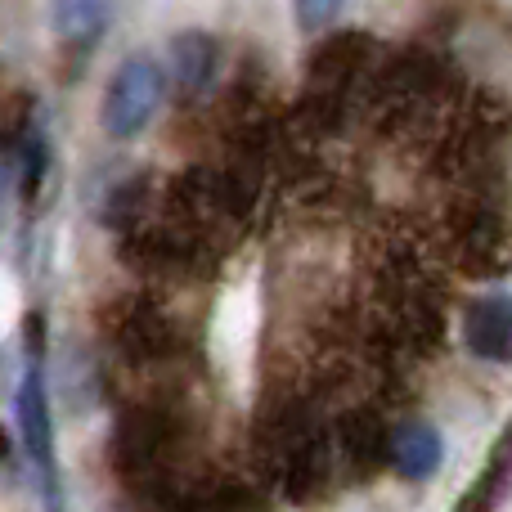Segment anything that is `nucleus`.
I'll list each match as a JSON object with an SVG mask.
<instances>
[{"mask_svg": "<svg viewBox=\"0 0 512 512\" xmlns=\"http://www.w3.org/2000/svg\"><path fill=\"white\" fill-rule=\"evenodd\" d=\"M5 454H9V436L0 432V459H5Z\"/></svg>", "mask_w": 512, "mask_h": 512, "instance_id": "nucleus-14", "label": "nucleus"}, {"mask_svg": "<svg viewBox=\"0 0 512 512\" xmlns=\"http://www.w3.org/2000/svg\"><path fill=\"white\" fill-rule=\"evenodd\" d=\"M441 459H445V441L432 423L414 418V423H405V427H391V468L405 481L436 477Z\"/></svg>", "mask_w": 512, "mask_h": 512, "instance_id": "nucleus-9", "label": "nucleus"}, {"mask_svg": "<svg viewBox=\"0 0 512 512\" xmlns=\"http://www.w3.org/2000/svg\"><path fill=\"white\" fill-rule=\"evenodd\" d=\"M18 427H23V450L50 481L54 468V432H50V400H45V382L36 369H27L23 387H18Z\"/></svg>", "mask_w": 512, "mask_h": 512, "instance_id": "nucleus-8", "label": "nucleus"}, {"mask_svg": "<svg viewBox=\"0 0 512 512\" xmlns=\"http://www.w3.org/2000/svg\"><path fill=\"white\" fill-rule=\"evenodd\" d=\"M333 450L337 468L346 481H369L391 463V427L373 405H355L337 418L333 427Z\"/></svg>", "mask_w": 512, "mask_h": 512, "instance_id": "nucleus-4", "label": "nucleus"}, {"mask_svg": "<svg viewBox=\"0 0 512 512\" xmlns=\"http://www.w3.org/2000/svg\"><path fill=\"white\" fill-rule=\"evenodd\" d=\"M54 32L72 50H90L104 36L108 18H113V0H54Z\"/></svg>", "mask_w": 512, "mask_h": 512, "instance_id": "nucleus-10", "label": "nucleus"}, {"mask_svg": "<svg viewBox=\"0 0 512 512\" xmlns=\"http://www.w3.org/2000/svg\"><path fill=\"white\" fill-rule=\"evenodd\" d=\"M463 346L481 360L512 364V292L472 301L463 315Z\"/></svg>", "mask_w": 512, "mask_h": 512, "instance_id": "nucleus-7", "label": "nucleus"}, {"mask_svg": "<svg viewBox=\"0 0 512 512\" xmlns=\"http://www.w3.org/2000/svg\"><path fill=\"white\" fill-rule=\"evenodd\" d=\"M508 486H512V427L499 436L495 450H490L486 468H481V477L472 481V490L463 495L459 512H495Z\"/></svg>", "mask_w": 512, "mask_h": 512, "instance_id": "nucleus-12", "label": "nucleus"}, {"mask_svg": "<svg viewBox=\"0 0 512 512\" xmlns=\"http://www.w3.org/2000/svg\"><path fill=\"white\" fill-rule=\"evenodd\" d=\"M171 72L185 95H198L216 72V41L207 32H180L171 41Z\"/></svg>", "mask_w": 512, "mask_h": 512, "instance_id": "nucleus-11", "label": "nucleus"}, {"mask_svg": "<svg viewBox=\"0 0 512 512\" xmlns=\"http://www.w3.org/2000/svg\"><path fill=\"white\" fill-rule=\"evenodd\" d=\"M279 477V490L292 499V504L310 508V504H324L328 495L337 490L342 481V468H337V450H333V432H315L301 450H292L288 459L274 468Z\"/></svg>", "mask_w": 512, "mask_h": 512, "instance_id": "nucleus-5", "label": "nucleus"}, {"mask_svg": "<svg viewBox=\"0 0 512 512\" xmlns=\"http://www.w3.org/2000/svg\"><path fill=\"white\" fill-rule=\"evenodd\" d=\"M292 14H297V23L306 32H319V27H328L342 14V0H292Z\"/></svg>", "mask_w": 512, "mask_h": 512, "instance_id": "nucleus-13", "label": "nucleus"}, {"mask_svg": "<svg viewBox=\"0 0 512 512\" xmlns=\"http://www.w3.org/2000/svg\"><path fill=\"white\" fill-rule=\"evenodd\" d=\"M459 265L472 270V279H490V274H504L512 265V234H508V221L495 207H477V212L463 216Z\"/></svg>", "mask_w": 512, "mask_h": 512, "instance_id": "nucleus-6", "label": "nucleus"}, {"mask_svg": "<svg viewBox=\"0 0 512 512\" xmlns=\"http://www.w3.org/2000/svg\"><path fill=\"white\" fill-rule=\"evenodd\" d=\"M108 333H113V346L122 351L126 364H171L180 351H185V337L171 324V315L153 301H122L108 319Z\"/></svg>", "mask_w": 512, "mask_h": 512, "instance_id": "nucleus-3", "label": "nucleus"}, {"mask_svg": "<svg viewBox=\"0 0 512 512\" xmlns=\"http://www.w3.org/2000/svg\"><path fill=\"white\" fill-rule=\"evenodd\" d=\"M369 59H373V41L364 32H337L319 45L306 72V95H301V108H306L310 122L333 126L346 113V99L360 86Z\"/></svg>", "mask_w": 512, "mask_h": 512, "instance_id": "nucleus-1", "label": "nucleus"}, {"mask_svg": "<svg viewBox=\"0 0 512 512\" xmlns=\"http://www.w3.org/2000/svg\"><path fill=\"white\" fill-rule=\"evenodd\" d=\"M162 90H167V77H162L158 59H149V54L126 59L104 90V131L113 140L140 135L162 108Z\"/></svg>", "mask_w": 512, "mask_h": 512, "instance_id": "nucleus-2", "label": "nucleus"}]
</instances>
